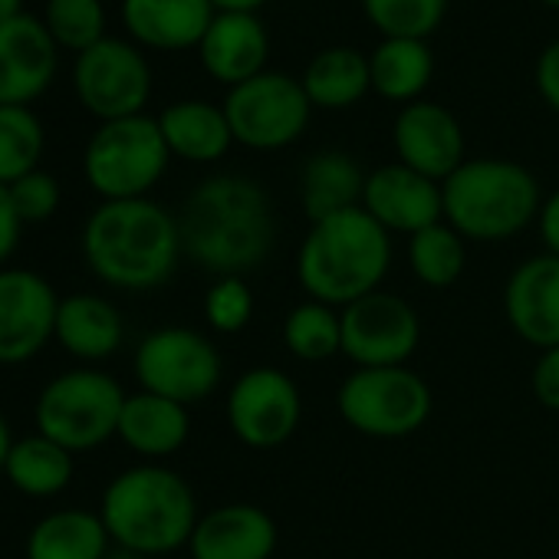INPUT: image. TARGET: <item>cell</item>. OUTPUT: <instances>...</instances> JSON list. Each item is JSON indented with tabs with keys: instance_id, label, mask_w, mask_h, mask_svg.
Wrapping results in <instances>:
<instances>
[{
	"instance_id": "f1b7e54d",
	"label": "cell",
	"mask_w": 559,
	"mask_h": 559,
	"mask_svg": "<svg viewBox=\"0 0 559 559\" xmlns=\"http://www.w3.org/2000/svg\"><path fill=\"white\" fill-rule=\"evenodd\" d=\"M369 70L372 90L382 99L412 106L435 76V57L425 40H382L369 57Z\"/></svg>"
},
{
	"instance_id": "5bb4252c",
	"label": "cell",
	"mask_w": 559,
	"mask_h": 559,
	"mask_svg": "<svg viewBox=\"0 0 559 559\" xmlns=\"http://www.w3.org/2000/svg\"><path fill=\"white\" fill-rule=\"evenodd\" d=\"M60 297L53 284L27 266L0 270V366L37 359L57 330Z\"/></svg>"
},
{
	"instance_id": "8992f818",
	"label": "cell",
	"mask_w": 559,
	"mask_h": 559,
	"mask_svg": "<svg viewBox=\"0 0 559 559\" xmlns=\"http://www.w3.org/2000/svg\"><path fill=\"white\" fill-rule=\"evenodd\" d=\"M126 405L122 385L93 366H80L50 379L34 405V425L44 438L63 444L70 454L96 451L119 431Z\"/></svg>"
},
{
	"instance_id": "60d3db41",
	"label": "cell",
	"mask_w": 559,
	"mask_h": 559,
	"mask_svg": "<svg viewBox=\"0 0 559 559\" xmlns=\"http://www.w3.org/2000/svg\"><path fill=\"white\" fill-rule=\"evenodd\" d=\"M217 14H257V8H263L266 0H211Z\"/></svg>"
},
{
	"instance_id": "4dcf8cb0",
	"label": "cell",
	"mask_w": 559,
	"mask_h": 559,
	"mask_svg": "<svg viewBox=\"0 0 559 559\" xmlns=\"http://www.w3.org/2000/svg\"><path fill=\"white\" fill-rule=\"evenodd\" d=\"M284 346L300 362H326L343 353V317L336 307L307 300L284 320Z\"/></svg>"
},
{
	"instance_id": "5b68a950",
	"label": "cell",
	"mask_w": 559,
	"mask_h": 559,
	"mask_svg": "<svg viewBox=\"0 0 559 559\" xmlns=\"http://www.w3.org/2000/svg\"><path fill=\"white\" fill-rule=\"evenodd\" d=\"M444 224L464 240L497 243L526 230L539 217V185L520 162L467 158L444 185Z\"/></svg>"
},
{
	"instance_id": "d4e9b609",
	"label": "cell",
	"mask_w": 559,
	"mask_h": 559,
	"mask_svg": "<svg viewBox=\"0 0 559 559\" xmlns=\"http://www.w3.org/2000/svg\"><path fill=\"white\" fill-rule=\"evenodd\" d=\"M24 552L27 559H106L112 539L99 510L63 507L34 523Z\"/></svg>"
},
{
	"instance_id": "7a4b0ae2",
	"label": "cell",
	"mask_w": 559,
	"mask_h": 559,
	"mask_svg": "<svg viewBox=\"0 0 559 559\" xmlns=\"http://www.w3.org/2000/svg\"><path fill=\"white\" fill-rule=\"evenodd\" d=\"M80 250L99 284L122 294L165 287L185 253L178 214L152 198L103 201L83 224Z\"/></svg>"
},
{
	"instance_id": "7bdbcfd3",
	"label": "cell",
	"mask_w": 559,
	"mask_h": 559,
	"mask_svg": "<svg viewBox=\"0 0 559 559\" xmlns=\"http://www.w3.org/2000/svg\"><path fill=\"white\" fill-rule=\"evenodd\" d=\"M24 14V0H0V24H8Z\"/></svg>"
},
{
	"instance_id": "9c48e42d",
	"label": "cell",
	"mask_w": 559,
	"mask_h": 559,
	"mask_svg": "<svg viewBox=\"0 0 559 559\" xmlns=\"http://www.w3.org/2000/svg\"><path fill=\"white\" fill-rule=\"evenodd\" d=\"M132 369L145 392L171 399L185 408L211 399L224 376L217 346L188 326H162L142 336Z\"/></svg>"
},
{
	"instance_id": "83f0119b",
	"label": "cell",
	"mask_w": 559,
	"mask_h": 559,
	"mask_svg": "<svg viewBox=\"0 0 559 559\" xmlns=\"http://www.w3.org/2000/svg\"><path fill=\"white\" fill-rule=\"evenodd\" d=\"M300 83L313 109H349L362 103L372 90L369 57L353 47H330L310 60Z\"/></svg>"
},
{
	"instance_id": "f6af8a7d",
	"label": "cell",
	"mask_w": 559,
	"mask_h": 559,
	"mask_svg": "<svg viewBox=\"0 0 559 559\" xmlns=\"http://www.w3.org/2000/svg\"><path fill=\"white\" fill-rule=\"evenodd\" d=\"M539 4H546V8H556V11H559V0H539Z\"/></svg>"
},
{
	"instance_id": "836d02e7",
	"label": "cell",
	"mask_w": 559,
	"mask_h": 559,
	"mask_svg": "<svg viewBox=\"0 0 559 559\" xmlns=\"http://www.w3.org/2000/svg\"><path fill=\"white\" fill-rule=\"evenodd\" d=\"M44 27L50 31L60 50H73L76 57L106 40V8L103 0H47Z\"/></svg>"
},
{
	"instance_id": "3957f363",
	"label": "cell",
	"mask_w": 559,
	"mask_h": 559,
	"mask_svg": "<svg viewBox=\"0 0 559 559\" xmlns=\"http://www.w3.org/2000/svg\"><path fill=\"white\" fill-rule=\"evenodd\" d=\"M389 266L392 234L362 204L310 224L297 253L304 294L336 310L376 294Z\"/></svg>"
},
{
	"instance_id": "ffe728a7",
	"label": "cell",
	"mask_w": 559,
	"mask_h": 559,
	"mask_svg": "<svg viewBox=\"0 0 559 559\" xmlns=\"http://www.w3.org/2000/svg\"><path fill=\"white\" fill-rule=\"evenodd\" d=\"M198 57L214 83L234 90L266 70L270 34L257 14H214Z\"/></svg>"
},
{
	"instance_id": "ab89813d",
	"label": "cell",
	"mask_w": 559,
	"mask_h": 559,
	"mask_svg": "<svg viewBox=\"0 0 559 559\" xmlns=\"http://www.w3.org/2000/svg\"><path fill=\"white\" fill-rule=\"evenodd\" d=\"M536 227H539V240H543L546 253L559 257V188L549 198H543Z\"/></svg>"
},
{
	"instance_id": "ba28073f",
	"label": "cell",
	"mask_w": 559,
	"mask_h": 559,
	"mask_svg": "<svg viewBox=\"0 0 559 559\" xmlns=\"http://www.w3.org/2000/svg\"><path fill=\"white\" fill-rule=\"evenodd\" d=\"M431 385L408 366L356 369L336 392L343 421L366 438H408L431 418Z\"/></svg>"
},
{
	"instance_id": "4fadbf2b",
	"label": "cell",
	"mask_w": 559,
	"mask_h": 559,
	"mask_svg": "<svg viewBox=\"0 0 559 559\" xmlns=\"http://www.w3.org/2000/svg\"><path fill=\"white\" fill-rule=\"evenodd\" d=\"M343 317V356L356 369L408 366L421 343V320L399 294L376 290L340 310Z\"/></svg>"
},
{
	"instance_id": "8fae6325",
	"label": "cell",
	"mask_w": 559,
	"mask_h": 559,
	"mask_svg": "<svg viewBox=\"0 0 559 559\" xmlns=\"http://www.w3.org/2000/svg\"><path fill=\"white\" fill-rule=\"evenodd\" d=\"M73 90L80 106L99 122L142 116L152 96V70L129 40L106 37L73 63Z\"/></svg>"
},
{
	"instance_id": "277c9868",
	"label": "cell",
	"mask_w": 559,
	"mask_h": 559,
	"mask_svg": "<svg viewBox=\"0 0 559 559\" xmlns=\"http://www.w3.org/2000/svg\"><path fill=\"white\" fill-rule=\"evenodd\" d=\"M99 516L112 546L152 559L188 546L201 513L191 484L178 471L142 461L106 484Z\"/></svg>"
},
{
	"instance_id": "d590c367",
	"label": "cell",
	"mask_w": 559,
	"mask_h": 559,
	"mask_svg": "<svg viewBox=\"0 0 559 559\" xmlns=\"http://www.w3.org/2000/svg\"><path fill=\"white\" fill-rule=\"evenodd\" d=\"M8 188H11V201L24 224H44L60 211V201H63L60 181L44 168L24 175L21 181H14Z\"/></svg>"
},
{
	"instance_id": "7c38bea8",
	"label": "cell",
	"mask_w": 559,
	"mask_h": 559,
	"mask_svg": "<svg viewBox=\"0 0 559 559\" xmlns=\"http://www.w3.org/2000/svg\"><path fill=\"white\" fill-rule=\"evenodd\" d=\"M224 415L230 435L240 444L270 451L297 435L304 418V395L284 369L253 366L230 385Z\"/></svg>"
},
{
	"instance_id": "9a60e30c",
	"label": "cell",
	"mask_w": 559,
	"mask_h": 559,
	"mask_svg": "<svg viewBox=\"0 0 559 559\" xmlns=\"http://www.w3.org/2000/svg\"><path fill=\"white\" fill-rule=\"evenodd\" d=\"M392 142L402 165L441 185L467 162L461 122L454 119L451 109L428 99L402 106L392 126Z\"/></svg>"
},
{
	"instance_id": "b9f144b4",
	"label": "cell",
	"mask_w": 559,
	"mask_h": 559,
	"mask_svg": "<svg viewBox=\"0 0 559 559\" xmlns=\"http://www.w3.org/2000/svg\"><path fill=\"white\" fill-rule=\"evenodd\" d=\"M14 431H11V421L4 418V412H0V474H4V464H8V454L14 448Z\"/></svg>"
},
{
	"instance_id": "44dd1931",
	"label": "cell",
	"mask_w": 559,
	"mask_h": 559,
	"mask_svg": "<svg viewBox=\"0 0 559 559\" xmlns=\"http://www.w3.org/2000/svg\"><path fill=\"white\" fill-rule=\"evenodd\" d=\"M214 14L211 0H122V24L132 44L162 53L198 50Z\"/></svg>"
},
{
	"instance_id": "7402d4cb",
	"label": "cell",
	"mask_w": 559,
	"mask_h": 559,
	"mask_svg": "<svg viewBox=\"0 0 559 559\" xmlns=\"http://www.w3.org/2000/svg\"><path fill=\"white\" fill-rule=\"evenodd\" d=\"M188 435H191V415L185 405L152 395L145 389L126 395L116 438L142 461L162 464L165 457L185 448Z\"/></svg>"
},
{
	"instance_id": "8d00e7d4",
	"label": "cell",
	"mask_w": 559,
	"mask_h": 559,
	"mask_svg": "<svg viewBox=\"0 0 559 559\" xmlns=\"http://www.w3.org/2000/svg\"><path fill=\"white\" fill-rule=\"evenodd\" d=\"M533 395L543 408L559 412V346L539 353L533 366Z\"/></svg>"
},
{
	"instance_id": "4316f807",
	"label": "cell",
	"mask_w": 559,
	"mask_h": 559,
	"mask_svg": "<svg viewBox=\"0 0 559 559\" xmlns=\"http://www.w3.org/2000/svg\"><path fill=\"white\" fill-rule=\"evenodd\" d=\"M73 474H76L73 454L63 444L44 438L40 431L17 438L4 464L8 484L24 497H37V500L60 497L73 484Z\"/></svg>"
},
{
	"instance_id": "52a82bcc",
	"label": "cell",
	"mask_w": 559,
	"mask_h": 559,
	"mask_svg": "<svg viewBox=\"0 0 559 559\" xmlns=\"http://www.w3.org/2000/svg\"><path fill=\"white\" fill-rule=\"evenodd\" d=\"M171 152L152 116H129L103 122L83 152L86 185L103 201L148 198V191L165 178Z\"/></svg>"
},
{
	"instance_id": "d6a6232c",
	"label": "cell",
	"mask_w": 559,
	"mask_h": 559,
	"mask_svg": "<svg viewBox=\"0 0 559 559\" xmlns=\"http://www.w3.org/2000/svg\"><path fill=\"white\" fill-rule=\"evenodd\" d=\"M362 11L385 40H428L448 14V0H362Z\"/></svg>"
},
{
	"instance_id": "cb8c5ba5",
	"label": "cell",
	"mask_w": 559,
	"mask_h": 559,
	"mask_svg": "<svg viewBox=\"0 0 559 559\" xmlns=\"http://www.w3.org/2000/svg\"><path fill=\"white\" fill-rule=\"evenodd\" d=\"M158 129L165 135L171 158H181L191 165H211L224 158L227 148L234 145V132L224 116V106H214L204 99L171 103L158 116Z\"/></svg>"
},
{
	"instance_id": "603a6c76",
	"label": "cell",
	"mask_w": 559,
	"mask_h": 559,
	"mask_svg": "<svg viewBox=\"0 0 559 559\" xmlns=\"http://www.w3.org/2000/svg\"><path fill=\"white\" fill-rule=\"evenodd\" d=\"M53 340L80 362H103L126 343V323L112 300L99 294L60 297Z\"/></svg>"
},
{
	"instance_id": "e0dca14e",
	"label": "cell",
	"mask_w": 559,
	"mask_h": 559,
	"mask_svg": "<svg viewBox=\"0 0 559 559\" xmlns=\"http://www.w3.org/2000/svg\"><path fill=\"white\" fill-rule=\"evenodd\" d=\"M503 313L510 330L533 349L559 346V257H526L507 280Z\"/></svg>"
},
{
	"instance_id": "484cf974",
	"label": "cell",
	"mask_w": 559,
	"mask_h": 559,
	"mask_svg": "<svg viewBox=\"0 0 559 559\" xmlns=\"http://www.w3.org/2000/svg\"><path fill=\"white\" fill-rule=\"evenodd\" d=\"M366 178L369 175L359 168V162L353 155L336 152V148L317 152L304 165V175H300V201H304L310 224L333 217L340 211L359 207Z\"/></svg>"
},
{
	"instance_id": "f35d334b",
	"label": "cell",
	"mask_w": 559,
	"mask_h": 559,
	"mask_svg": "<svg viewBox=\"0 0 559 559\" xmlns=\"http://www.w3.org/2000/svg\"><path fill=\"white\" fill-rule=\"evenodd\" d=\"M533 76H536V90H539L543 103H546L552 112H559V37L549 40V44L543 47Z\"/></svg>"
},
{
	"instance_id": "f546056e",
	"label": "cell",
	"mask_w": 559,
	"mask_h": 559,
	"mask_svg": "<svg viewBox=\"0 0 559 559\" xmlns=\"http://www.w3.org/2000/svg\"><path fill=\"white\" fill-rule=\"evenodd\" d=\"M408 266L418 284L431 290H444L457 284L467 266V247L464 237L451 224H431L408 237Z\"/></svg>"
},
{
	"instance_id": "e575fe53",
	"label": "cell",
	"mask_w": 559,
	"mask_h": 559,
	"mask_svg": "<svg viewBox=\"0 0 559 559\" xmlns=\"http://www.w3.org/2000/svg\"><path fill=\"white\" fill-rule=\"evenodd\" d=\"M204 320L214 333L234 336L253 320V290L243 276H214L204 294Z\"/></svg>"
},
{
	"instance_id": "6da1fadb",
	"label": "cell",
	"mask_w": 559,
	"mask_h": 559,
	"mask_svg": "<svg viewBox=\"0 0 559 559\" xmlns=\"http://www.w3.org/2000/svg\"><path fill=\"white\" fill-rule=\"evenodd\" d=\"M185 253L214 276H247L276 243L270 194L247 175H211L178 214Z\"/></svg>"
},
{
	"instance_id": "30bf717a",
	"label": "cell",
	"mask_w": 559,
	"mask_h": 559,
	"mask_svg": "<svg viewBox=\"0 0 559 559\" xmlns=\"http://www.w3.org/2000/svg\"><path fill=\"white\" fill-rule=\"evenodd\" d=\"M224 116L234 142L250 152H280L294 145L313 116V103L300 80L263 70L260 76L227 90Z\"/></svg>"
},
{
	"instance_id": "ee69618b",
	"label": "cell",
	"mask_w": 559,
	"mask_h": 559,
	"mask_svg": "<svg viewBox=\"0 0 559 559\" xmlns=\"http://www.w3.org/2000/svg\"><path fill=\"white\" fill-rule=\"evenodd\" d=\"M106 559H145V556H139V552H129V549H119V546H112V552H109Z\"/></svg>"
},
{
	"instance_id": "1f68e13d",
	"label": "cell",
	"mask_w": 559,
	"mask_h": 559,
	"mask_svg": "<svg viewBox=\"0 0 559 559\" xmlns=\"http://www.w3.org/2000/svg\"><path fill=\"white\" fill-rule=\"evenodd\" d=\"M47 132L31 106H0V185H14L40 168Z\"/></svg>"
},
{
	"instance_id": "74e56055",
	"label": "cell",
	"mask_w": 559,
	"mask_h": 559,
	"mask_svg": "<svg viewBox=\"0 0 559 559\" xmlns=\"http://www.w3.org/2000/svg\"><path fill=\"white\" fill-rule=\"evenodd\" d=\"M21 234H24V221L11 201V188L0 185V270L11 263V257L21 247Z\"/></svg>"
},
{
	"instance_id": "2e32d148",
	"label": "cell",
	"mask_w": 559,
	"mask_h": 559,
	"mask_svg": "<svg viewBox=\"0 0 559 559\" xmlns=\"http://www.w3.org/2000/svg\"><path fill=\"white\" fill-rule=\"evenodd\" d=\"M57 50L34 14L0 24V106H34L53 86Z\"/></svg>"
},
{
	"instance_id": "d6986e66",
	"label": "cell",
	"mask_w": 559,
	"mask_h": 559,
	"mask_svg": "<svg viewBox=\"0 0 559 559\" xmlns=\"http://www.w3.org/2000/svg\"><path fill=\"white\" fill-rule=\"evenodd\" d=\"M276 536V523L263 507L221 503L198 516L188 552L191 559H270Z\"/></svg>"
},
{
	"instance_id": "ac0fdd59",
	"label": "cell",
	"mask_w": 559,
	"mask_h": 559,
	"mask_svg": "<svg viewBox=\"0 0 559 559\" xmlns=\"http://www.w3.org/2000/svg\"><path fill=\"white\" fill-rule=\"evenodd\" d=\"M362 207L389 230V234H408L441 224L444 221V191L441 181H431L418 171H412L402 162L382 165L366 178Z\"/></svg>"
}]
</instances>
